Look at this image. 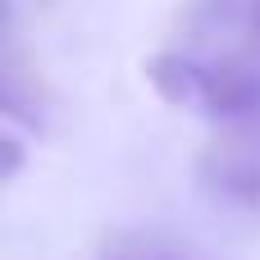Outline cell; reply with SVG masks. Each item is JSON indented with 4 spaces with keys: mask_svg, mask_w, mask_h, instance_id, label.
<instances>
[{
    "mask_svg": "<svg viewBox=\"0 0 260 260\" xmlns=\"http://www.w3.org/2000/svg\"><path fill=\"white\" fill-rule=\"evenodd\" d=\"M146 82L160 101L206 114L229 128H256L260 123V64L238 55H201L187 46H165L142 59Z\"/></svg>",
    "mask_w": 260,
    "mask_h": 260,
    "instance_id": "6da1fadb",
    "label": "cell"
},
{
    "mask_svg": "<svg viewBox=\"0 0 260 260\" xmlns=\"http://www.w3.org/2000/svg\"><path fill=\"white\" fill-rule=\"evenodd\" d=\"M197 183L238 210H260V123L224 128L197 155Z\"/></svg>",
    "mask_w": 260,
    "mask_h": 260,
    "instance_id": "7a4b0ae2",
    "label": "cell"
},
{
    "mask_svg": "<svg viewBox=\"0 0 260 260\" xmlns=\"http://www.w3.org/2000/svg\"><path fill=\"white\" fill-rule=\"evenodd\" d=\"M91 260H210L206 247H197L183 233L169 229H119L110 233Z\"/></svg>",
    "mask_w": 260,
    "mask_h": 260,
    "instance_id": "3957f363",
    "label": "cell"
},
{
    "mask_svg": "<svg viewBox=\"0 0 260 260\" xmlns=\"http://www.w3.org/2000/svg\"><path fill=\"white\" fill-rule=\"evenodd\" d=\"M251 9H256V0H183L178 32H183L187 50H197L215 32H224L233 23H251Z\"/></svg>",
    "mask_w": 260,
    "mask_h": 260,
    "instance_id": "277c9868",
    "label": "cell"
},
{
    "mask_svg": "<svg viewBox=\"0 0 260 260\" xmlns=\"http://www.w3.org/2000/svg\"><path fill=\"white\" fill-rule=\"evenodd\" d=\"M0 146H5V178H14V174H18V165H23L18 137H14V133H5V137H0Z\"/></svg>",
    "mask_w": 260,
    "mask_h": 260,
    "instance_id": "5b68a950",
    "label": "cell"
},
{
    "mask_svg": "<svg viewBox=\"0 0 260 260\" xmlns=\"http://www.w3.org/2000/svg\"><path fill=\"white\" fill-rule=\"evenodd\" d=\"M251 27L260 32V0H256V9H251Z\"/></svg>",
    "mask_w": 260,
    "mask_h": 260,
    "instance_id": "8992f818",
    "label": "cell"
}]
</instances>
